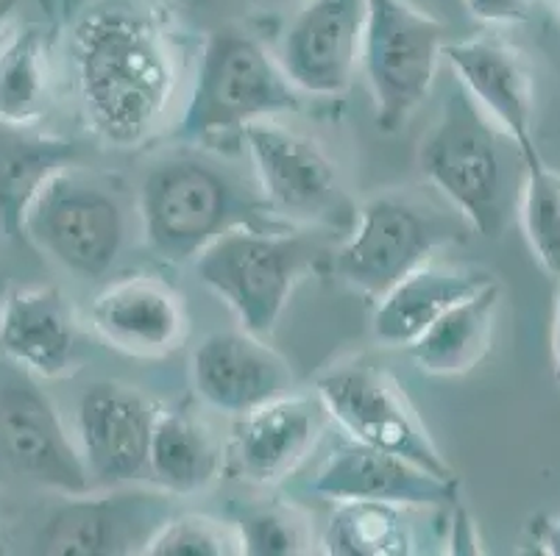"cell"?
Wrapping results in <instances>:
<instances>
[{
	"label": "cell",
	"instance_id": "cell-1",
	"mask_svg": "<svg viewBox=\"0 0 560 556\" xmlns=\"http://www.w3.org/2000/svg\"><path fill=\"white\" fill-rule=\"evenodd\" d=\"M81 111L101 142L120 151L156 134L179 84L176 39L151 7L104 0L70 31Z\"/></svg>",
	"mask_w": 560,
	"mask_h": 556
},
{
	"label": "cell",
	"instance_id": "cell-2",
	"mask_svg": "<svg viewBox=\"0 0 560 556\" xmlns=\"http://www.w3.org/2000/svg\"><path fill=\"white\" fill-rule=\"evenodd\" d=\"M419 170L482 237H499L516 217L524 153L457 81L421 140Z\"/></svg>",
	"mask_w": 560,
	"mask_h": 556
},
{
	"label": "cell",
	"instance_id": "cell-3",
	"mask_svg": "<svg viewBox=\"0 0 560 556\" xmlns=\"http://www.w3.org/2000/svg\"><path fill=\"white\" fill-rule=\"evenodd\" d=\"M296 111H302V92L284 75L277 56L252 34L215 31L203 43L179 137L203 142L232 131L241 134L252 122Z\"/></svg>",
	"mask_w": 560,
	"mask_h": 556
},
{
	"label": "cell",
	"instance_id": "cell-4",
	"mask_svg": "<svg viewBox=\"0 0 560 556\" xmlns=\"http://www.w3.org/2000/svg\"><path fill=\"white\" fill-rule=\"evenodd\" d=\"M142 239L156 259L185 264L226 228L252 223L241 187L221 165L192 153L149 167L137 192Z\"/></svg>",
	"mask_w": 560,
	"mask_h": 556
},
{
	"label": "cell",
	"instance_id": "cell-5",
	"mask_svg": "<svg viewBox=\"0 0 560 556\" xmlns=\"http://www.w3.org/2000/svg\"><path fill=\"white\" fill-rule=\"evenodd\" d=\"M315 253V245L299 234L241 223L212 239L192 262L203 287L232 309L241 329L271 336Z\"/></svg>",
	"mask_w": 560,
	"mask_h": 556
},
{
	"label": "cell",
	"instance_id": "cell-6",
	"mask_svg": "<svg viewBox=\"0 0 560 556\" xmlns=\"http://www.w3.org/2000/svg\"><path fill=\"white\" fill-rule=\"evenodd\" d=\"M446 25L407 0H365L360 70L382 131L405 129L435 84Z\"/></svg>",
	"mask_w": 560,
	"mask_h": 556
},
{
	"label": "cell",
	"instance_id": "cell-7",
	"mask_svg": "<svg viewBox=\"0 0 560 556\" xmlns=\"http://www.w3.org/2000/svg\"><path fill=\"white\" fill-rule=\"evenodd\" d=\"M265 206L296 226L346 228L358 206L351 203L338 165L310 137L288 129L277 117L241 131Z\"/></svg>",
	"mask_w": 560,
	"mask_h": 556
},
{
	"label": "cell",
	"instance_id": "cell-8",
	"mask_svg": "<svg viewBox=\"0 0 560 556\" xmlns=\"http://www.w3.org/2000/svg\"><path fill=\"white\" fill-rule=\"evenodd\" d=\"M124 237V206L75 165L56 173L23 217L25 242L84 279H98L115 264Z\"/></svg>",
	"mask_w": 560,
	"mask_h": 556
},
{
	"label": "cell",
	"instance_id": "cell-9",
	"mask_svg": "<svg viewBox=\"0 0 560 556\" xmlns=\"http://www.w3.org/2000/svg\"><path fill=\"white\" fill-rule=\"evenodd\" d=\"M315 398L349 440L394 453L441 478H457L399 381L380 367H335L318 379Z\"/></svg>",
	"mask_w": 560,
	"mask_h": 556
},
{
	"label": "cell",
	"instance_id": "cell-10",
	"mask_svg": "<svg viewBox=\"0 0 560 556\" xmlns=\"http://www.w3.org/2000/svg\"><path fill=\"white\" fill-rule=\"evenodd\" d=\"M452 239V228L438 214L405 196L371 198L358 209L349 237L335 253V270L349 287L380 298L407 273L419 270Z\"/></svg>",
	"mask_w": 560,
	"mask_h": 556
},
{
	"label": "cell",
	"instance_id": "cell-11",
	"mask_svg": "<svg viewBox=\"0 0 560 556\" xmlns=\"http://www.w3.org/2000/svg\"><path fill=\"white\" fill-rule=\"evenodd\" d=\"M0 462L65 498L93 489L56 404L39 379L18 365L0 370Z\"/></svg>",
	"mask_w": 560,
	"mask_h": 556
},
{
	"label": "cell",
	"instance_id": "cell-12",
	"mask_svg": "<svg viewBox=\"0 0 560 556\" xmlns=\"http://www.w3.org/2000/svg\"><path fill=\"white\" fill-rule=\"evenodd\" d=\"M173 512V496L160 487L86 489L68 496L45 520L37 551L50 556H140Z\"/></svg>",
	"mask_w": 560,
	"mask_h": 556
},
{
	"label": "cell",
	"instance_id": "cell-13",
	"mask_svg": "<svg viewBox=\"0 0 560 556\" xmlns=\"http://www.w3.org/2000/svg\"><path fill=\"white\" fill-rule=\"evenodd\" d=\"M160 410L120 381H95L79 398L75 446L90 482L120 487L149 473V451Z\"/></svg>",
	"mask_w": 560,
	"mask_h": 556
},
{
	"label": "cell",
	"instance_id": "cell-14",
	"mask_svg": "<svg viewBox=\"0 0 560 556\" xmlns=\"http://www.w3.org/2000/svg\"><path fill=\"white\" fill-rule=\"evenodd\" d=\"M365 0H307L284 28L277 59L299 92L343 95L360 70Z\"/></svg>",
	"mask_w": 560,
	"mask_h": 556
},
{
	"label": "cell",
	"instance_id": "cell-15",
	"mask_svg": "<svg viewBox=\"0 0 560 556\" xmlns=\"http://www.w3.org/2000/svg\"><path fill=\"white\" fill-rule=\"evenodd\" d=\"M441 59L457 84L468 92L499 129L505 131L524 159L536 147V81L518 48L499 37L446 39Z\"/></svg>",
	"mask_w": 560,
	"mask_h": 556
},
{
	"label": "cell",
	"instance_id": "cell-16",
	"mask_svg": "<svg viewBox=\"0 0 560 556\" xmlns=\"http://www.w3.org/2000/svg\"><path fill=\"white\" fill-rule=\"evenodd\" d=\"M190 376L203 404L234 417L288 395L293 387L288 359L246 329L207 336L192 351Z\"/></svg>",
	"mask_w": 560,
	"mask_h": 556
},
{
	"label": "cell",
	"instance_id": "cell-17",
	"mask_svg": "<svg viewBox=\"0 0 560 556\" xmlns=\"http://www.w3.org/2000/svg\"><path fill=\"white\" fill-rule=\"evenodd\" d=\"M90 323L109 348L140 359H162L190 331L185 298L149 273L106 284L90 306Z\"/></svg>",
	"mask_w": 560,
	"mask_h": 556
},
{
	"label": "cell",
	"instance_id": "cell-18",
	"mask_svg": "<svg viewBox=\"0 0 560 556\" xmlns=\"http://www.w3.org/2000/svg\"><path fill=\"white\" fill-rule=\"evenodd\" d=\"M313 493L329 501H382L396 507H450L460 482L441 478L394 453L349 440L335 448L313 478Z\"/></svg>",
	"mask_w": 560,
	"mask_h": 556
},
{
	"label": "cell",
	"instance_id": "cell-19",
	"mask_svg": "<svg viewBox=\"0 0 560 556\" xmlns=\"http://www.w3.org/2000/svg\"><path fill=\"white\" fill-rule=\"evenodd\" d=\"M327 412L318 398L279 395L241 415L234 426L232 459L257 484H277L302 465L324 435Z\"/></svg>",
	"mask_w": 560,
	"mask_h": 556
},
{
	"label": "cell",
	"instance_id": "cell-20",
	"mask_svg": "<svg viewBox=\"0 0 560 556\" xmlns=\"http://www.w3.org/2000/svg\"><path fill=\"white\" fill-rule=\"evenodd\" d=\"M0 351L34 379H62L79 354V323L62 289L9 293L0 315Z\"/></svg>",
	"mask_w": 560,
	"mask_h": 556
},
{
	"label": "cell",
	"instance_id": "cell-21",
	"mask_svg": "<svg viewBox=\"0 0 560 556\" xmlns=\"http://www.w3.org/2000/svg\"><path fill=\"white\" fill-rule=\"evenodd\" d=\"M491 273L482 270L438 268L427 262L419 270L407 273L388 293H382L374 309L371 331L374 340L390 348H407L419 340L450 306L475 295L477 289L491 282Z\"/></svg>",
	"mask_w": 560,
	"mask_h": 556
},
{
	"label": "cell",
	"instance_id": "cell-22",
	"mask_svg": "<svg viewBox=\"0 0 560 556\" xmlns=\"http://www.w3.org/2000/svg\"><path fill=\"white\" fill-rule=\"evenodd\" d=\"M502 284L497 279L475 295L450 306L419 340L407 345L412 362L427 376H463L488 356L497 329Z\"/></svg>",
	"mask_w": 560,
	"mask_h": 556
},
{
	"label": "cell",
	"instance_id": "cell-23",
	"mask_svg": "<svg viewBox=\"0 0 560 556\" xmlns=\"http://www.w3.org/2000/svg\"><path fill=\"white\" fill-rule=\"evenodd\" d=\"M226 457L218 435L190 412H160L149 451V476L154 487L173 498L196 496L221 476Z\"/></svg>",
	"mask_w": 560,
	"mask_h": 556
},
{
	"label": "cell",
	"instance_id": "cell-24",
	"mask_svg": "<svg viewBox=\"0 0 560 556\" xmlns=\"http://www.w3.org/2000/svg\"><path fill=\"white\" fill-rule=\"evenodd\" d=\"M79 147L65 137L0 122V228L23 239V217L45 184L75 165Z\"/></svg>",
	"mask_w": 560,
	"mask_h": 556
},
{
	"label": "cell",
	"instance_id": "cell-25",
	"mask_svg": "<svg viewBox=\"0 0 560 556\" xmlns=\"http://www.w3.org/2000/svg\"><path fill=\"white\" fill-rule=\"evenodd\" d=\"M48 48L43 31L25 25L0 45V122L34 129L48 115Z\"/></svg>",
	"mask_w": 560,
	"mask_h": 556
},
{
	"label": "cell",
	"instance_id": "cell-26",
	"mask_svg": "<svg viewBox=\"0 0 560 556\" xmlns=\"http://www.w3.org/2000/svg\"><path fill=\"white\" fill-rule=\"evenodd\" d=\"M320 551L329 556H410L416 537L405 507L382 501H340L329 518Z\"/></svg>",
	"mask_w": 560,
	"mask_h": 556
},
{
	"label": "cell",
	"instance_id": "cell-27",
	"mask_svg": "<svg viewBox=\"0 0 560 556\" xmlns=\"http://www.w3.org/2000/svg\"><path fill=\"white\" fill-rule=\"evenodd\" d=\"M516 217L529 251L552 279H560V173L533 153L524 159Z\"/></svg>",
	"mask_w": 560,
	"mask_h": 556
},
{
	"label": "cell",
	"instance_id": "cell-28",
	"mask_svg": "<svg viewBox=\"0 0 560 556\" xmlns=\"http://www.w3.org/2000/svg\"><path fill=\"white\" fill-rule=\"evenodd\" d=\"M237 532L243 540V556H299L315 545L313 520L290 504H268L243 514Z\"/></svg>",
	"mask_w": 560,
	"mask_h": 556
},
{
	"label": "cell",
	"instance_id": "cell-29",
	"mask_svg": "<svg viewBox=\"0 0 560 556\" xmlns=\"http://www.w3.org/2000/svg\"><path fill=\"white\" fill-rule=\"evenodd\" d=\"M145 556H243L237 523L198 512H173Z\"/></svg>",
	"mask_w": 560,
	"mask_h": 556
},
{
	"label": "cell",
	"instance_id": "cell-30",
	"mask_svg": "<svg viewBox=\"0 0 560 556\" xmlns=\"http://www.w3.org/2000/svg\"><path fill=\"white\" fill-rule=\"evenodd\" d=\"M471 17L488 25L527 23L533 14V0H466Z\"/></svg>",
	"mask_w": 560,
	"mask_h": 556
},
{
	"label": "cell",
	"instance_id": "cell-31",
	"mask_svg": "<svg viewBox=\"0 0 560 556\" xmlns=\"http://www.w3.org/2000/svg\"><path fill=\"white\" fill-rule=\"evenodd\" d=\"M533 532H536V548L541 554L560 556V520L558 523H536L533 520Z\"/></svg>",
	"mask_w": 560,
	"mask_h": 556
},
{
	"label": "cell",
	"instance_id": "cell-32",
	"mask_svg": "<svg viewBox=\"0 0 560 556\" xmlns=\"http://www.w3.org/2000/svg\"><path fill=\"white\" fill-rule=\"evenodd\" d=\"M552 362H555V376L560 385V295L558 306H555V326H552Z\"/></svg>",
	"mask_w": 560,
	"mask_h": 556
},
{
	"label": "cell",
	"instance_id": "cell-33",
	"mask_svg": "<svg viewBox=\"0 0 560 556\" xmlns=\"http://www.w3.org/2000/svg\"><path fill=\"white\" fill-rule=\"evenodd\" d=\"M20 0H0V34L7 31V25L12 23V17L18 14Z\"/></svg>",
	"mask_w": 560,
	"mask_h": 556
},
{
	"label": "cell",
	"instance_id": "cell-34",
	"mask_svg": "<svg viewBox=\"0 0 560 556\" xmlns=\"http://www.w3.org/2000/svg\"><path fill=\"white\" fill-rule=\"evenodd\" d=\"M9 293H12V289H9L7 275L0 273V315H3V306H7V298H9Z\"/></svg>",
	"mask_w": 560,
	"mask_h": 556
},
{
	"label": "cell",
	"instance_id": "cell-35",
	"mask_svg": "<svg viewBox=\"0 0 560 556\" xmlns=\"http://www.w3.org/2000/svg\"><path fill=\"white\" fill-rule=\"evenodd\" d=\"M268 3H288V0H268Z\"/></svg>",
	"mask_w": 560,
	"mask_h": 556
},
{
	"label": "cell",
	"instance_id": "cell-36",
	"mask_svg": "<svg viewBox=\"0 0 560 556\" xmlns=\"http://www.w3.org/2000/svg\"><path fill=\"white\" fill-rule=\"evenodd\" d=\"M555 7H558V9H560V0H555Z\"/></svg>",
	"mask_w": 560,
	"mask_h": 556
}]
</instances>
